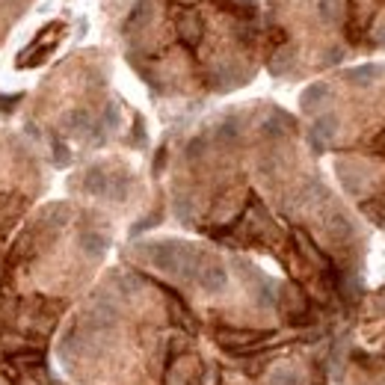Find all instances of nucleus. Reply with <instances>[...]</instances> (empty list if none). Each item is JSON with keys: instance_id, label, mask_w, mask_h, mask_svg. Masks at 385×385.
<instances>
[{"instance_id": "obj_1", "label": "nucleus", "mask_w": 385, "mask_h": 385, "mask_svg": "<svg viewBox=\"0 0 385 385\" xmlns=\"http://www.w3.org/2000/svg\"><path fill=\"white\" fill-rule=\"evenodd\" d=\"M145 255L160 273H169V276H178V279H193L199 261H202V252H199V249H193L190 243H181V240L148 243Z\"/></svg>"}, {"instance_id": "obj_2", "label": "nucleus", "mask_w": 385, "mask_h": 385, "mask_svg": "<svg viewBox=\"0 0 385 385\" xmlns=\"http://www.w3.org/2000/svg\"><path fill=\"white\" fill-rule=\"evenodd\" d=\"M273 335L270 332H252V329H216V344L228 353H255V350H264L261 344H267Z\"/></svg>"}, {"instance_id": "obj_3", "label": "nucleus", "mask_w": 385, "mask_h": 385, "mask_svg": "<svg viewBox=\"0 0 385 385\" xmlns=\"http://www.w3.org/2000/svg\"><path fill=\"white\" fill-rule=\"evenodd\" d=\"M193 279L199 281V288H202V291H208V294H223L225 284H228V270H225V267L216 261V258L202 255V261H199Z\"/></svg>"}, {"instance_id": "obj_4", "label": "nucleus", "mask_w": 385, "mask_h": 385, "mask_svg": "<svg viewBox=\"0 0 385 385\" xmlns=\"http://www.w3.org/2000/svg\"><path fill=\"white\" fill-rule=\"evenodd\" d=\"M279 308H281V314L288 317L291 323H299L306 317V311H308V303H306L303 291L294 288V284H288V288L279 294Z\"/></svg>"}, {"instance_id": "obj_5", "label": "nucleus", "mask_w": 385, "mask_h": 385, "mask_svg": "<svg viewBox=\"0 0 385 385\" xmlns=\"http://www.w3.org/2000/svg\"><path fill=\"white\" fill-rule=\"evenodd\" d=\"M202 36H205V21L199 18V12H193V9L181 12L178 15V39L187 48H196L202 42Z\"/></svg>"}, {"instance_id": "obj_6", "label": "nucleus", "mask_w": 385, "mask_h": 385, "mask_svg": "<svg viewBox=\"0 0 385 385\" xmlns=\"http://www.w3.org/2000/svg\"><path fill=\"white\" fill-rule=\"evenodd\" d=\"M338 133V116L335 113H326V116H320V119L314 122V128H311V133H308V140H311V145L317 148V152H323L326 148V143Z\"/></svg>"}, {"instance_id": "obj_7", "label": "nucleus", "mask_w": 385, "mask_h": 385, "mask_svg": "<svg viewBox=\"0 0 385 385\" xmlns=\"http://www.w3.org/2000/svg\"><path fill=\"white\" fill-rule=\"evenodd\" d=\"M83 190L89 196H98V199H107V190H110V172L104 166H92V169L83 175Z\"/></svg>"}, {"instance_id": "obj_8", "label": "nucleus", "mask_w": 385, "mask_h": 385, "mask_svg": "<svg viewBox=\"0 0 385 385\" xmlns=\"http://www.w3.org/2000/svg\"><path fill=\"white\" fill-rule=\"evenodd\" d=\"M77 243H80V252H87L89 258H101L104 252H107V246H110V240L104 238L101 231H80V238H77Z\"/></svg>"}, {"instance_id": "obj_9", "label": "nucleus", "mask_w": 385, "mask_h": 385, "mask_svg": "<svg viewBox=\"0 0 385 385\" xmlns=\"http://www.w3.org/2000/svg\"><path fill=\"white\" fill-rule=\"evenodd\" d=\"M152 15H155V4H152V0H137V6L130 9L128 21H125V33H137V30H143L148 21H152Z\"/></svg>"}, {"instance_id": "obj_10", "label": "nucleus", "mask_w": 385, "mask_h": 385, "mask_svg": "<svg viewBox=\"0 0 385 385\" xmlns=\"http://www.w3.org/2000/svg\"><path fill=\"white\" fill-rule=\"evenodd\" d=\"M326 234L332 240H350V234H353V223H350V216L341 213V211H332L326 216Z\"/></svg>"}, {"instance_id": "obj_11", "label": "nucleus", "mask_w": 385, "mask_h": 385, "mask_svg": "<svg viewBox=\"0 0 385 385\" xmlns=\"http://www.w3.org/2000/svg\"><path fill=\"white\" fill-rule=\"evenodd\" d=\"M62 128L69 130V133H74V137H87V133H92L95 125H92V116L87 110H72L62 119Z\"/></svg>"}, {"instance_id": "obj_12", "label": "nucleus", "mask_w": 385, "mask_h": 385, "mask_svg": "<svg viewBox=\"0 0 385 385\" xmlns=\"http://www.w3.org/2000/svg\"><path fill=\"white\" fill-rule=\"evenodd\" d=\"M187 362H190V359L175 356V359L169 362V371H166V376H163V385H190V382H193V374L187 371Z\"/></svg>"}, {"instance_id": "obj_13", "label": "nucleus", "mask_w": 385, "mask_h": 385, "mask_svg": "<svg viewBox=\"0 0 385 385\" xmlns=\"http://www.w3.org/2000/svg\"><path fill=\"white\" fill-rule=\"evenodd\" d=\"M326 98H329V87H326V83H311V87L299 95V104H303L306 113H314L317 107L326 101Z\"/></svg>"}, {"instance_id": "obj_14", "label": "nucleus", "mask_w": 385, "mask_h": 385, "mask_svg": "<svg viewBox=\"0 0 385 385\" xmlns=\"http://www.w3.org/2000/svg\"><path fill=\"white\" fill-rule=\"evenodd\" d=\"M317 15L323 24H338L344 18V0H317Z\"/></svg>"}, {"instance_id": "obj_15", "label": "nucleus", "mask_w": 385, "mask_h": 385, "mask_svg": "<svg viewBox=\"0 0 385 385\" xmlns=\"http://www.w3.org/2000/svg\"><path fill=\"white\" fill-rule=\"evenodd\" d=\"M294 60H296V51H294L291 45H284L281 51H276V54H273V60H270V72H273V74H279V77H281V74H288V72L294 69Z\"/></svg>"}, {"instance_id": "obj_16", "label": "nucleus", "mask_w": 385, "mask_h": 385, "mask_svg": "<svg viewBox=\"0 0 385 385\" xmlns=\"http://www.w3.org/2000/svg\"><path fill=\"white\" fill-rule=\"evenodd\" d=\"M296 243H299V252H303L311 264H317V267H323V270H326V267H329V261H326V255L320 252V249H317L314 243H311V238H308V234H303V231H296Z\"/></svg>"}, {"instance_id": "obj_17", "label": "nucleus", "mask_w": 385, "mask_h": 385, "mask_svg": "<svg viewBox=\"0 0 385 385\" xmlns=\"http://www.w3.org/2000/svg\"><path fill=\"white\" fill-rule=\"evenodd\" d=\"M128 190H130V175H128V172H116V175H110L107 199H113V202H125V199H128Z\"/></svg>"}, {"instance_id": "obj_18", "label": "nucleus", "mask_w": 385, "mask_h": 385, "mask_svg": "<svg viewBox=\"0 0 385 385\" xmlns=\"http://www.w3.org/2000/svg\"><path fill=\"white\" fill-rule=\"evenodd\" d=\"M270 385H303V374L294 364H281L270 374Z\"/></svg>"}, {"instance_id": "obj_19", "label": "nucleus", "mask_w": 385, "mask_h": 385, "mask_svg": "<svg viewBox=\"0 0 385 385\" xmlns=\"http://www.w3.org/2000/svg\"><path fill=\"white\" fill-rule=\"evenodd\" d=\"M288 128H291V119H288V116H284V113H273L270 119L261 125V133H264V137H270V140H276V137H281V133L288 130Z\"/></svg>"}, {"instance_id": "obj_20", "label": "nucleus", "mask_w": 385, "mask_h": 385, "mask_svg": "<svg viewBox=\"0 0 385 385\" xmlns=\"http://www.w3.org/2000/svg\"><path fill=\"white\" fill-rule=\"evenodd\" d=\"M376 74H379L376 65H362V69H353V72H350L347 80L353 83V87H367V83L376 80Z\"/></svg>"}, {"instance_id": "obj_21", "label": "nucleus", "mask_w": 385, "mask_h": 385, "mask_svg": "<svg viewBox=\"0 0 385 385\" xmlns=\"http://www.w3.org/2000/svg\"><path fill=\"white\" fill-rule=\"evenodd\" d=\"M119 119H122L119 104H107V107H104V119H101V128H104V130L119 128Z\"/></svg>"}, {"instance_id": "obj_22", "label": "nucleus", "mask_w": 385, "mask_h": 385, "mask_svg": "<svg viewBox=\"0 0 385 385\" xmlns=\"http://www.w3.org/2000/svg\"><path fill=\"white\" fill-rule=\"evenodd\" d=\"M54 163L57 166H69L72 163V152H69V145H65L62 140L54 143Z\"/></svg>"}, {"instance_id": "obj_23", "label": "nucleus", "mask_w": 385, "mask_h": 385, "mask_svg": "<svg viewBox=\"0 0 385 385\" xmlns=\"http://www.w3.org/2000/svg\"><path fill=\"white\" fill-rule=\"evenodd\" d=\"M21 98H24L21 92H15V95H0V113H9L15 104L21 101Z\"/></svg>"}, {"instance_id": "obj_24", "label": "nucleus", "mask_w": 385, "mask_h": 385, "mask_svg": "<svg viewBox=\"0 0 385 385\" xmlns=\"http://www.w3.org/2000/svg\"><path fill=\"white\" fill-rule=\"evenodd\" d=\"M338 60H341V51L335 48V51H329V62H338Z\"/></svg>"}, {"instance_id": "obj_25", "label": "nucleus", "mask_w": 385, "mask_h": 385, "mask_svg": "<svg viewBox=\"0 0 385 385\" xmlns=\"http://www.w3.org/2000/svg\"><path fill=\"white\" fill-rule=\"evenodd\" d=\"M379 45H385V30H382V36H379Z\"/></svg>"}, {"instance_id": "obj_26", "label": "nucleus", "mask_w": 385, "mask_h": 385, "mask_svg": "<svg viewBox=\"0 0 385 385\" xmlns=\"http://www.w3.org/2000/svg\"><path fill=\"white\" fill-rule=\"evenodd\" d=\"M374 385H385V379H376V382H374Z\"/></svg>"}, {"instance_id": "obj_27", "label": "nucleus", "mask_w": 385, "mask_h": 385, "mask_svg": "<svg viewBox=\"0 0 385 385\" xmlns=\"http://www.w3.org/2000/svg\"><path fill=\"white\" fill-rule=\"evenodd\" d=\"M379 143H385V133H382V137H379Z\"/></svg>"}, {"instance_id": "obj_28", "label": "nucleus", "mask_w": 385, "mask_h": 385, "mask_svg": "<svg viewBox=\"0 0 385 385\" xmlns=\"http://www.w3.org/2000/svg\"><path fill=\"white\" fill-rule=\"evenodd\" d=\"M249 6H252V0H249Z\"/></svg>"}]
</instances>
